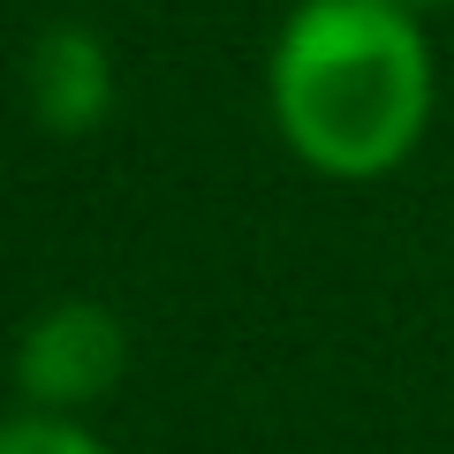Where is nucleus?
<instances>
[{
    "label": "nucleus",
    "instance_id": "1",
    "mask_svg": "<svg viewBox=\"0 0 454 454\" xmlns=\"http://www.w3.org/2000/svg\"><path fill=\"white\" fill-rule=\"evenodd\" d=\"M265 114L318 182H387L439 114V53L402 0H295L265 46Z\"/></svg>",
    "mask_w": 454,
    "mask_h": 454
},
{
    "label": "nucleus",
    "instance_id": "2",
    "mask_svg": "<svg viewBox=\"0 0 454 454\" xmlns=\"http://www.w3.org/2000/svg\"><path fill=\"white\" fill-rule=\"evenodd\" d=\"M23 409H53V417H91L121 379H129V325L91 295H61V303L31 310L8 356Z\"/></svg>",
    "mask_w": 454,
    "mask_h": 454
},
{
    "label": "nucleus",
    "instance_id": "3",
    "mask_svg": "<svg viewBox=\"0 0 454 454\" xmlns=\"http://www.w3.org/2000/svg\"><path fill=\"white\" fill-rule=\"evenodd\" d=\"M23 98L46 137H91L114 114V53L91 23H46L23 53Z\"/></svg>",
    "mask_w": 454,
    "mask_h": 454
},
{
    "label": "nucleus",
    "instance_id": "4",
    "mask_svg": "<svg viewBox=\"0 0 454 454\" xmlns=\"http://www.w3.org/2000/svg\"><path fill=\"white\" fill-rule=\"evenodd\" d=\"M0 454H121L91 417H53V409H16L0 417Z\"/></svg>",
    "mask_w": 454,
    "mask_h": 454
},
{
    "label": "nucleus",
    "instance_id": "5",
    "mask_svg": "<svg viewBox=\"0 0 454 454\" xmlns=\"http://www.w3.org/2000/svg\"><path fill=\"white\" fill-rule=\"evenodd\" d=\"M402 8H417V16H439V8H454V0H402Z\"/></svg>",
    "mask_w": 454,
    "mask_h": 454
}]
</instances>
